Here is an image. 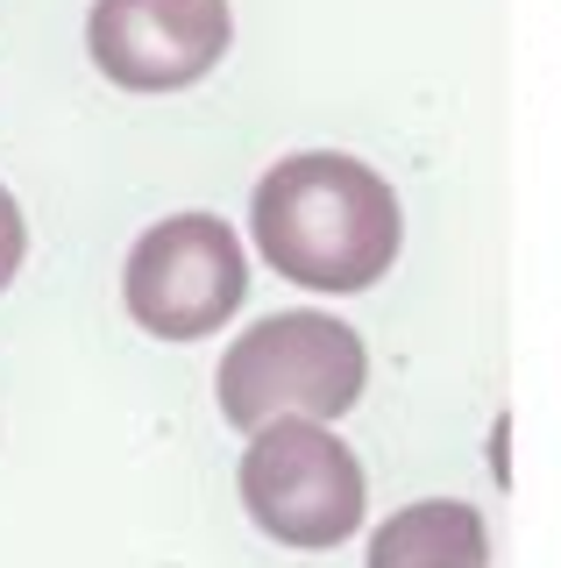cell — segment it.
Instances as JSON below:
<instances>
[{
    "label": "cell",
    "mask_w": 561,
    "mask_h": 568,
    "mask_svg": "<svg viewBox=\"0 0 561 568\" xmlns=\"http://www.w3.org/2000/svg\"><path fill=\"white\" fill-rule=\"evenodd\" d=\"M256 256L299 292H370L406 248V206L391 178L348 150H292L249 192Z\"/></svg>",
    "instance_id": "1"
},
{
    "label": "cell",
    "mask_w": 561,
    "mask_h": 568,
    "mask_svg": "<svg viewBox=\"0 0 561 568\" xmlns=\"http://www.w3.org/2000/svg\"><path fill=\"white\" fill-rule=\"evenodd\" d=\"M363 384H370L363 334L320 306L249 320L221 348V369H214L221 419L242 426V434H256L271 419H327L335 426L363 398Z\"/></svg>",
    "instance_id": "2"
},
{
    "label": "cell",
    "mask_w": 561,
    "mask_h": 568,
    "mask_svg": "<svg viewBox=\"0 0 561 568\" xmlns=\"http://www.w3.org/2000/svg\"><path fill=\"white\" fill-rule=\"evenodd\" d=\"M242 511L263 540L320 555L341 547L370 511V476H363L356 448L327 419H271L249 434L235 469Z\"/></svg>",
    "instance_id": "3"
},
{
    "label": "cell",
    "mask_w": 561,
    "mask_h": 568,
    "mask_svg": "<svg viewBox=\"0 0 561 568\" xmlns=\"http://www.w3.org/2000/svg\"><path fill=\"white\" fill-rule=\"evenodd\" d=\"M121 298L156 342H206L249 298V248L221 213H164L121 263Z\"/></svg>",
    "instance_id": "4"
},
{
    "label": "cell",
    "mask_w": 561,
    "mask_h": 568,
    "mask_svg": "<svg viewBox=\"0 0 561 568\" xmlns=\"http://www.w3.org/2000/svg\"><path fill=\"white\" fill-rule=\"evenodd\" d=\"M235 43L227 0H93L85 8V58L121 93H178L200 85Z\"/></svg>",
    "instance_id": "5"
},
{
    "label": "cell",
    "mask_w": 561,
    "mask_h": 568,
    "mask_svg": "<svg viewBox=\"0 0 561 568\" xmlns=\"http://www.w3.org/2000/svg\"><path fill=\"white\" fill-rule=\"evenodd\" d=\"M363 568H490V526L462 497H419L370 532Z\"/></svg>",
    "instance_id": "6"
},
{
    "label": "cell",
    "mask_w": 561,
    "mask_h": 568,
    "mask_svg": "<svg viewBox=\"0 0 561 568\" xmlns=\"http://www.w3.org/2000/svg\"><path fill=\"white\" fill-rule=\"evenodd\" d=\"M22 256H29V221H22V206H14V192L0 185V292L14 284Z\"/></svg>",
    "instance_id": "7"
}]
</instances>
